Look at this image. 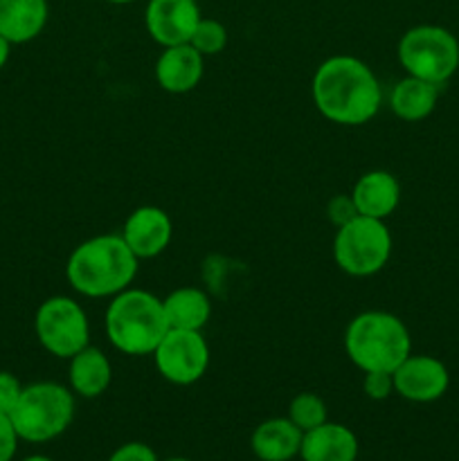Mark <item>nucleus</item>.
<instances>
[{
  "label": "nucleus",
  "instance_id": "obj_16",
  "mask_svg": "<svg viewBox=\"0 0 459 461\" xmlns=\"http://www.w3.org/2000/svg\"><path fill=\"white\" fill-rule=\"evenodd\" d=\"M300 457L304 461H356L358 439L354 430L342 423L324 421L322 426L304 432Z\"/></svg>",
  "mask_w": 459,
  "mask_h": 461
},
{
  "label": "nucleus",
  "instance_id": "obj_24",
  "mask_svg": "<svg viewBox=\"0 0 459 461\" xmlns=\"http://www.w3.org/2000/svg\"><path fill=\"white\" fill-rule=\"evenodd\" d=\"M327 216L336 228H340V225L356 219V216H358V210H356V203L354 198H351V194L349 196H342V194L333 196L327 205Z\"/></svg>",
  "mask_w": 459,
  "mask_h": 461
},
{
  "label": "nucleus",
  "instance_id": "obj_2",
  "mask_svg": "<svg viewBox=\"0 0 459 461\" xmlns=\"http://www.w3.org/2000/svg\"><path fill=\"white\" fill-rule=\"evenodd\" d=\"M138 268L140 259L130 252L122 234H97L70 252L66 277L72 291L102 300L130 288Z\"/></svg>",
  "mask_w": 459,
  "mask_h": 461
},
{
  "label": "nucleus",
  "instance_id": "obj_19",
  "mask_svg": "<svg viewBox=\"0 0 459 461\" xmlns=\"http://www.w3.org/2000/svg\"><path fill=\"white\" fill-rule=\"evenodd\" d=\"M169 329L202 331L212 318V302L207 293L194 286H180L162 300Z\"/></svg>",
  "mask_w": 459,
  "mask_h": 461
},
{
  "label": "nucleus",
  "instance_id": "obj_5",
  "mask_svg": "<svg viewBox=\"0 0 459 461\" xmlns=\"http://www.w3.org/2000/svg\"><path fill=\"white\" fill-rule=\"evenodd\" d=\"M9 417L22 441L45 444L70 428L75 419V394L61 383H32L22 387L21 399Z\"/></svg>",
  "mask_w": 459,
  "mask_h": 461
},
{
  "label": "nucleus",
  "instance_id": "obj_27",
  "mask_svg": "<svg viewBox=\"0 0 459 461\" xmlns=\"http://www.w3.org/2000/svg\"><path fill=\"white\" fill-rule=\"evenodd\" d=\"M108 461H158V455L153 453L151 446L130 441V444L120 446Z\"/></svg>",
  "mask_w": 459,
  "mask_h": 461
},
{
  "label": "nucleus",
  "instance_id": "obj_22",
  "mask_svg": "<svg viewBox=\"0 0 459 461\" xmlns=\"http://www.w3.org/2000/svg\"><path fill=\"white\" fill-rule=\"evenodd\" d=\"M189 45L194 50L202 54V57H216L225 50L228 45V30L220 21H214V18H201L194 30L192 39H189Z\"/></svg>",
  "mask_w": 459,
  "mask_h": 461
},
{
  "label": "nucleus",
  "instance_id": "obj_8",
  "mask_svg": "<svg viewBox=\"0 0 459 461\" xmlns=\"http://www.w3.org/2000/svg\"><path fill=\"white\" fill-rule=\"evenodd\" d=\"M34 333L48 354L70 360L90 345L88 313L72 297L52 295L36 309Z\"/></svg>",
  "mask_w": 459,
  "mask_h": 461
},
{
  "label": "nucleus",
  "instance_id": "obj_31",
  "mask_svg": "<svg viewBox=\"0 0 459 461\" xmlns=\"http://www.w3.org/2000/svg\"><path fill=\"white\" fill-rule=\"evenodd\" d=\"M166 461H192V459H183V457H176V459H166Z\"/></svg>",
  "mask_w": 459,
  "mask_h": 461
},
{
  "label": "nucleus",
  "instance_id": "obj_12",
  "mask_svg": "<svg viewBox=\"0 0 459 461\" xmlns=\"http://www.w3.org/2000/svg\"><path fill=\"white\" fill-rule=\"evenodd\" d=\"M122 239L140 261L153 259L169 248L174 225L169 214L158 205H140L126 216Z\"/></svg>",
  "mask_w": 459,
  "mask_h": 461
},
{
  "label": "nucleus",
  "instance_id": "obj_7",
  "mask_svg": "<svg viewBox=\"0 0 459 461\" xmlns=\"http://www.w3.org/2000/svg\"><path fill=\"white\" fill-rule=\"evenodd\" d=\"M392 257V232L385 221L356 216L340 225L333 237V259L351 277H372L381 273Z\"/></svg>",
  "mask_w": 459,
  "mask_h": 461
},
{
  "label": "nucleus",
  "instance_id": "obj_20",
  "mask_svg": "<svg viewBox=\"0 0 459 461\" xmlns=\"http://www.w3.org/2000/svg\"><path fill=\"white\" fill-rule=\"evenodd\" d=\"M436 99H439V86L408 75L392 88L390 106L399 120L421 122L432 115Z\"/></svg>",
  "mask_w": 459,
  "mask_h": 461
},
{
  "label": "nucleus",
  "instance_id": "obj_1",
  "mask_svg": "<svg viewBox=\"0 0 459 461\" xmlns=\"http://www.w3.org/2000/svg\"><path fill=\"white\" fill-rule=\"evenodd\" d=\"M310 97L324 120L340 126H363L381 111L382 90L367 63L351 54H336L315 70Z\"/></svg>",
  "mask_w": 459,
  "mask_h": 461
},
{
  "label": "nucleus",
  "instance_id": "obj_30",
  "mask_svg": "<svg viewBox=\"0 0 459 461\" xmlns=\"http://www.w3.org/2000/svg\"><path fill=\"white\" fill-rule=\"evenodd\" d=\"M106 3H112V5H130V3H135V0H106Z\"/></svg>",
  "mask_w": 459,
  "mask_h": 461
},
{
  "label": "nucleus",
  "instance_id": "obj_6",
  "mask_svg": "<svg viewBox=\"0 0 459 461\" xmlns=\"http://www.w3.org/2000/svg\"><path fill=\"white\" fill-rule=\"evenodd\" d=\"M399 63L410 77L446 84L459 68V41L441 25L410 27L399 41Z\"/></svg>",
  "mask_w": 459,
  "mask_h": 461
},
{
  "label": "nucleus",
  "instance_id": "obj_3",
  "mask_svg": "<svg viewBox=\"0 0 459 461\" xmlns=\"http://www.w3.org/2000/svg\"><path fill=\"white\" fill-rule=\"evenodd\" d=\"M106 338L126 356H151L169 331L162 300L142 288H126L111 297L104 315Z\"/></svg>",
  "mask_w": 459,
  "mask_h": 461
},
{
  "label": "nucleus",
  "instance_id": "obj_18",
  "mask_svg": "<svg viewBox=\"0 0 459 461\" xmlns=\"http://www.w3.org/2000/svg\"><path fill=\"white\" fill-rule=\"evenodd\" d=\"M304 432L291 419H268L252 432V453L261 461H291L300 455Z\"/></svg>",
  "mask_w": 459,
  "mask_h": 461
},
{
  "label": "nucleus",
  "instance_id": "obj_29",
  "mask_svg": "<svg viewBox=\"0 0 459 461\" xmlns=\"http://www.w3.org/2000/svg\"><path fill=\"white\" fill-rule=\"evenodd\" d=\"M22 461H52L50 457H43V455H32V457L22 459Z\"/></svg>",
  "mask_w": 459,
  "mask_h": 461
},
{
  "label": "nucleus",
  "instance_id": "obj_23",
  "mask_svg": "<svg viewBox=\"0 0 459 461\" xmlns=\"http://www.w3.org/2000/svg\"><path fill=\"white\" fill-rule=\"evenodd\" d=\"M363 392L372 401H385L394 392V378L392 372H364Z\"/></svg>",
  "mask_w": 459,
  "mask_h": 461
},
{
  "label": "nucleus",
  "instance_id": "obj_9",
  "mask_svg": "<svg viewBox=\"0 0 459 461\" xmlns=\"http://www.w3.org/2000/svg\"><path fill=\"white\" fill-rule=\"evenodd\" d=\"M151 356L158 374L174 385H194L210 367V345L202 331L169 329Z\"/></svg>",
  "mask_w": 459,
  "mask_h": 461
},
{
  "label": "nucleus",
  "instance_id": "obj_4",
  "mask_svg": "<svg viewBox=\"0 0 459 461\" xmlns=\"http://www.w3.org/2000/svg\"><path fill=\"white\" fill-rule=\"evenodd\" d=\"M345 351L363 374L394 372L412 354V338L399 315L364 311L346 324Z\"/></svg>",
  "mask_w": 459,
  "mask_h": 461
},
{
  "label": "nucleus",
  "instance_id": "obj_28",
  "mask_svg": "<svg viewBox=\"0 0 459 461\" xmlns=\"http://www.w3.org/2000/svg\"><path fill=\"white\" fill-rule=\"evenodd\" d=\"M9 54H12V43H9V41L4 39V36H0V70H3V68L7 66Z\"/></svg>",
  "mask_w": 459,
  "mask_h": 461
},
{
  "label": "nucleus",
  "instance_id": "obj_10",
  "mask_svg": "<svg viewBox=\"0 0 459 461\" xmlns=\"http://www.w3.org/2000/svg\"><path fill=\"white\" fill-rule=\"evenodd\" d=\"M394 392L412 403H432L448 392L450 374L439 358L428 354H410L392 372Z\"/></svg>",
  "mask_w": 459,
  "mask_h": 461
},
{
  "label": "nucleus",
  "instance_id": "obj_17",
  "mask_svg": "<svg viewBox=\"0 0 459 461\" xmlns=\"http://www.w3.org/2000/svg\"><path fill=\"white\" fill-rule=\"evenodd\" d=\"M48 0H0V36L12 45L30 43L45 30Z\"/></svg>",
  "mask_w": 459,
  "mask_h": 461
},
{
  "label": "nucleus",
  "instance_id": "obj_21",
  "mask_svg": "<svg viewBox=\"0 0 459 461\" xmlns=\"http://www.w3.org/2000/svg\"><path fill=\"white\" fill-rule=\"evenodd\" d=\"M327 403L313 392H302L288 405V419L300 428L302 432H309L313 428L322 426L327 421Z\"/></svg>",
  "mask_w": 459,
  "mask_h": 461
},
{
  "label": "nucleus",
  "instance_id": "obj_11",
  "mask_svg": "<svg viewBox=\"0 0 459 461\" xmlns=\"http://www.w3.org/2000/svg\"><path fill=\"white\" fill-rule=\"evenodd\" d=\"M201 18L196 0H148L144 25L158 45L171 48L189 43Z\"/></svg>",
  "mask_w": 459,
  "mask_h": 461
},
{
  "label": "nucleus",
  "instance_id": "obj_25",
  "mask_svg": "<svg viewBox=\"0 0 459 461\" xmlns=\"http://www.w3.org/2000/svg\"><path fill=\"white\" fill-rule=\"evenodd\" d=\"M22 394V385L12 372H0V412L12 414L18 399Z\"/></svg>",
  "mask_w": 459,
  "mask_h": 461
},
{
  "label": "nucleus",
  "instance_id": "obj_14",
  "mask_svg": "<svg viewBox=\"0 0 459 461\" xmlns=\"http://www.w3.org/2000/svg\"><path fill=\"white\" fill-rule=\"evenodd\" d=\"M351 198L360 216L385 221L400 203V185L392 171L372 169L356 180Z\"/></svg>",
  "mask_w": 459,
  "mask_h": 461
},
{
  "label": "nucleus",
  "instance_id": "obj_26",
  "mask_svg": "<svg viewBox=\"0 0 459 461\" xmlns=\"http://www.w3.org/2000/svg\"><path fill=\"white\" fill-rule=\"evenodd\" d=\"M18 441H21V437H18L16 428H14L12 417L0 412V461L14 459L18 450Z\"/></svg>",
  "mask_w": 459,
  "mask_h": 461
},
{
  "label": "nucleus",
  "instance_id": "obj_13",
  "mask_svg": "<svg viewBox=\"0 0 459 461\" xmlns=\"http://www.w3.org/2000/svg\"><path fill=\"white\" fill-rule=\"evenodd\" d=\"M205 57L189 43L162 48L156 61V81L165 93L187 95L201 84Z\"/></svg>",
  "mask_w": 459,
  "mask_h": 461
},
{
  "label": "nucleus",
  "instance_id": "obj_15",
  "mask_svg": "<svg viewBox=\"0 0 459 461\" xmlns=\"http://www.w3.org/2000/svg\"><path fill=\"white\" fill-rule=\"evenodd\" d=\"M112 365L99 347H84L68 360V383L72 394L81 399H97L111 387Z\"/></svg>",
  "mask_w": 459,
  "mask_h": 461
}]
</instances>
